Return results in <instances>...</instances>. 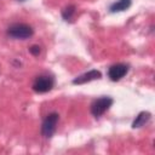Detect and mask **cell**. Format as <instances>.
<instances>
[{
    "label": "cell",
    "mask_w": 155,
    "mask_h": 155,
    "mask_svg": "<svg viewBox=\"0 0 155 155\" xmlns=\"http://www.w3.org/2000/svg\"><path fill=\"white\" fill-rule=\"evenodd\" d=\"M7 34L13 38V39H21V40H24V39H28L30 38L33 34H34V30L30 25L28 24H24V23H16V24H12L8 27L7 29Z\"/></svg>",
    "instance_id": "cell-1"
},
{
    "label": "cell",
    "mask_w": 155,
    "mask_h": 155,
    "mask_svg": "<svg viewBox=\"0 0 155 155\" xmlns=\"http://www.w3.org/2000/svg\"><path fill=\"white\" fill-rule=\"evenodd\" d=\"M113 104V98L110 97H101L92 102L91 104V113L94 117L102 116Z\"/></svg>",
    "instance_id": "cell-2"
},
{
    "label": "cell",
    "mask_w": 155,
    "mask_h": 155,
    "mask_svg": "<svg viewBox=\"0 0 155 155\" xmlns=\"http://www.w3.org/2000/svg\"><path fill=\"white\" fill-rule=\"evenodd\" d=\"M53 84H54L53 78H51L48 75H40L35 79V81L33 84V88L35 92L45 93V92H48L52 90Z\"/></svg>",
    "instance_id": "cell-3"
},
{
    "label": "cell",
    "mask_w": 155,
    "mask_h": 155,
    "mask_svg": "<svg viewBox=\"0 0 155 155\" xmlns=\"http://www.w3.org/2000/svg\"><path fill=\"white\" fill-rule=\"evenodd\" d=\"M58 114L57 113H51V114H48L46 117H45V120H44V122H42V126H41V133H42V136H45V137H51L53 133H54V131H56V126H57V122H58Z\"/></svg>",
    "instance_id": "cell-4"
},
{
    "label": "cell",
    "mask_w": 155,
    "mask_h": 155,
    "mask_svg": "<svg viewBox=\"0 0 155 155\" xmlns=\"http://www.w3.org/2000/svg\"><path fill=\"white\" fill-rule=\"evenodd\" d=\"M127 71H128V65L122 64V63H117V64H114L109 68L108 76L111 81H119L127 74Z\"/></svg>",
    "instance_id": "cell-5"
},
{
    "label": "cell",
    "mask_w": 155,
    "mask_h": 155,
    "mask_svg": "<svg viewBox=\"0 0 155 155\" xmlns=\"http://www.w3.org/2000/svg\"><path fill=\"white\" fill-rule=\"evenodd\" d=\"M101 76H102V74H101L99 70L92 69V70H90V71H87V73H85V74H82V75H80V76H78V78H75V79L73 80V84H75V85L86 84V82H90V81H92V80L101 79Z\"/></svg>",
    "instance_id": "cell-6"
},
{
    "label": "cell",
    "mask_w": 155,
    "mask_h": 155,
    "mask_svg": "<svg viewBox=\"0 0 155 155\" xmlns=\"http://www.w3.org/2000/svg\"><path fill=\"white\" fill-rule=\"evenodd\" d=\"M150 113H148V111H140L137 116H136V119H134V121H133V124H132V127L133 128H138V127H142V126H144L149 120H150Z\"/></svg>",
    "instance_id": "cell-7"
},
{
    "label": "cell",
    "mask_w": 155,
    "mask_h": 155,
    "mask_svg": "<svg viewBox=\"0 0 155 155\" xmlns=\"http://www.w3.org/2000/svg\"><path fill=\"white\" fill-rule=\"evenodd\" d=\"M131 6V0H117L116 2H114L110 6V11L111 12H120V11H125Z\"/></svg>",
    "instance_id": "cell-8"
},
{
    "label": "cell",
    "mask_w": 155,
    "mask_h": 155,
    "mask_svg": "<svg viewBox=\"0 0 155 155\" xmlns=\"http://www.w3.org/2000/svg\"><path fill=\"white\" fill-rule=\"evenodd\" d=\"M74 12H75V6H74V5H70V6H67V7L63 10L62 16H63V18H64L65 21H69V19H71Z\"/></svg>",
    "instance_id": "cell-9"
},
{
    "label": "cell",
    "mask_w": 155,
    "mask_h": 155,
    "mask_svg": "<svg viewBox=\"0 0 155 155\" xmlns=\"http://www.w3.org/2000/svg\"><path fill=\"white\" fill-rule=\"evenodd\" d=\"M29 52H30L31 54H34V56H38V54L40 53V47L36 46V45H33V46L29 48Z\"/></svg>",
    "instance_id": "cell-10"
},
{
    "label": "cell",
    "mask_w": 155,
    "mask_h": 155,
    "mask_svg": "<svg viewBox=\"0 0 155 155\" xmlns=\"http://www.w3.org/2000/svg\"><path fill=\"white\" fill-rule=\"evenodd\" d=\"M19 1H24V0H19Z\"/></svg>",
    "instance_id": "cell-11"
}]
</instances>
